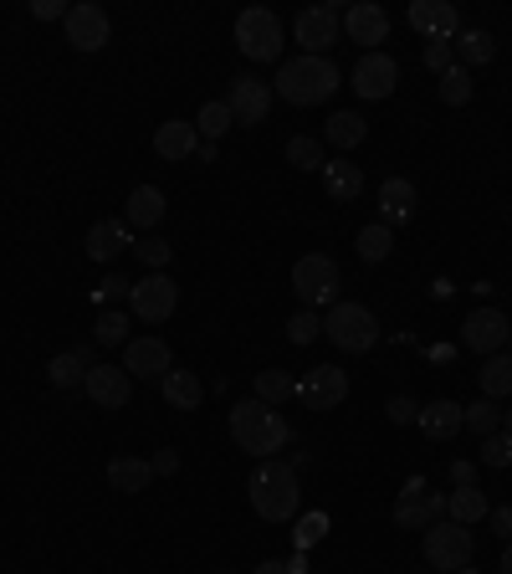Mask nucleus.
Instances as JSON below:
<instances>
[{
	"mask_svg": "<svg viewBox=\"0 0 512 574\" xmlns=\"http://www.w3.org/2000/svg\"><path fill=\"white\" fill-rule=\"evenodd\" d=\"M384 411H390V421H395V426H415V421H421V405H415L410 396H395Z\"/></svg>",
	"mask_w": 512,
	"mask_h": 574,
	"instance_id": "49530a36",
	"label": "nucleus"
},
{
	"mask_svg": "<svg viewBox=\"0 0 512 574\" xmlns=\"http://www.w3.org/2000/svg\"><path fill=\"white\" fill-rule=\"evenodd\" d=\"M282 564H287V574H307V560H303V549H297L293 560H282Z\"/></svg>",
	"mask_w": 512,
	"mask_h": 574,
	"instance_id": "603ef678",
	"label": "nucleus"
},
{
	"mask_svg": "<svg viewBox=\"0 0 512 574\" xmlns=\"http://www.w3.org/2000/svg\"><path fill=\"white\" fill-rule=\"evenodd\" d=\"M410 26L431 42H456L461 36V11L451 0H410Z\"/></svg>",
	"mask_w": 512,
	"mask_h": 574,
	"instance_id": "f3484780",
	"label": "nucleus"
},
{
	"mask_svg": "<svg viewBox=\"0 0 512 574\" xmlns=\"http://www.w3.org/2000/svg\"><path fill=\"white\" fill-rule=\"evenodd\" d=\"M451 477H456V487H471V477H477V467H471V462H451Z\"/></svg>",
	"mask_w": 512,
	"mask_h": 574,
	"instance_id": "3c124183",
	"label": "nucleus"
},
{
	"mask_svg": "<svg viewBox=\"0 0 512 574\" xmlns=\"http://www.w3.org/2000/svg\"><path fill=\"white\" fill-rule=\"evenodd\" d=\"M487 523H492V533H498V539H508V544H512V508H492V513H487Z\"/></svg>",
	"mask_w": 512,
	"mask_h": 574,
	"instance_id": "8fccbe9b",
	"label": "nucleus"
},
{
	"mask_svg": "<svg viewBox=\"0 0 512 574\" xmlns=\"http://www.w3.org/2000/svg\"><path fill=\"white\" fill-rule=\"evenodd\" d=\"M154 483V467L139 457H113L108 462V487L113 492H144V487Z\"/></svg>",
	"mask_w": 512,
	"mask_h": 574,
	"instance_id": "c756f323",
	"label": "nucleus"
},
{
	"mask_svg": "<svg viewBox=\"0 0 512 574\" xmlns=\"http://www.w3.org/2000/svg\"><path fill=\"white\" fill-rule=\"evenodd\" d=\"M415 426L431 436V442H451L456 431L467 426V405L461 400H431V405H421V421Z\"/></svg>",
	"mask_w": 512,
	"mask_h": 574,
	"instance_id": "412c9836",
	"label": "nucleus"
},
{
	"mask_svg": "<svg viewBox=\"0 0 512 574\" xmlns=\"http://www.w3.org/2000/svg\"><path fill=\"white\" fill-rule=\"evenodd\" d=\"M323 139H328V144L344 154V149H359V144H364V139H369V123H364L359 113H334L328 123H323Z\"/></svg>",
	"mask_w": 512,
	"mask_h": 574,
	"instance_id": "2f4dec72",
	"label": "nucleus"
},
{
	"mask_svg": "<svg viewBox=\"0 0 512 574\" xmlns=\"http://www.w3.org/2000/svg\"><path fill=\"white\" fill-rule=\"evenodd\" d=\"M160 390L175 411H200V400H205V385L195 380L190 369H170V375L160 380Z\"/></svg>",
	"mask_w": 512,
	"mask_h": 574,
	"instance_id": "bb28decb",
	"label": "nucleus"
},
{
	"mask_svg": "<svg viewBox=\"0 0 512 574\" xmlns=\"http://www.w3.org/2000/svg\"><path fill=\"white\" fill-rule=\"evenodd\" d=\"M160 221H164V191H160V185H133L129 226H133V231H154Z\"/></svg>",
	"mask_w": 512,
	"mask_h": 574,
	"instance_id": "393cba45",
	"label": "nucleus"
},
{
	"mask_svg": "<svg viewBox=\"0 0 512 574\" xmlns=\"http://www.w3.org/2000/svg\"><path fill=\"white\" fill-rule=\"evenodd\" d=\"M231 442L241 452H251L257 462H266L272 452L293 442V426L277 415V405H262V400H241L231 411Z\"/></svg>",
	"mask_w": 512,
	"mask_h": 574,
	"instance_id": "f03ea898",
	"label": "nucleus"
},
{
	"mask_svg": "<svg viewBox=\"0 0 512 574\" xmlns=\"http://www.w3.org/2000/svg\"><path fill=\"white\" fill-rule=\"evenodd\" d=\"M323 334V318L313 308H303V313H293V318H287V339L293 344H313Z\"/></svg>",
	"mask_w": 512,
	"mask_h": 574,
	"instance_id": "79ce46f5",
	"label": "nucleus"
},
{
	"mask_svg": "<svg viewBox=\"0 0 512 574\" xmlns=\"http://www.w3.org/2000/svg\"><path fill=\"white\" fill-rule=\"evenodd\" d=\"M498 574H512V544L502 549V570H498Z\"/></svg>",
	"mask_w": 512,
	"mask_h": 574,
	"instance_id": "6e6d98bb",
	"label": "nucleus"
},
{
	"mask_svg": "<svg viewBox=\"0 0 512 574\" xmlns=\"http://www.w3.org/2000/svg\"><path fill=\"white\" fill-rule=\"evenodd\" d=\"M323 191L334 195V201H359L364 195V170L349 164L344 154L338 160H323Z\"/></svg>",
	"mask_w": 512,
	"mask_h": 574,
	"instance_id": "4be33fe9",
	"label": "nucleus"
},
{
	"mask_svg": "<svg viewBox=\"0 0 512 574\" xmlns=\"http://www.w3.org/2000/svg\"><path fill=\"white\" fill-rule=\"evenodd\" d=\"M98 344L102 349H118V344H129V313H118V308H102L98 313Z\"/></svg>",
	"mask_w": 512,
	"mask_h": 574,
	"instance_id": "e433bc0d",
	"label": "nucleus"
},
{
	"mask_svg": "<svg viewBox=\"0 0 512 574\" xmlns=\"http://www.w3.org/2000/svg\"><path fill=\"white\" fill-rule=\"evenodd\" d=\"M149 467H154V477H175V472H179V452H175V446H164V452L149 457Z\"/></svg>",
	"mask_w": 512,
	"mask_h": 574,
	"instance_id": "de8ad7c7",
	"label": "nucleus"
},
{
	"mask_svg": "<svg viewBox=\"0 0 512 574\" xmlns=\"http://www.w3.org/2000/svg\"><path fill=\"white\" fill-rule=\"evenodd\" d=\"M129 293H133V282L123 278V272H108V278L98 282V303H123Z\"/></svg>",
	"mask_w": 512,
	"mask_h": 574,
	"instance_id": "37998d69",
	"label": "nucleus"
},
{
	"mask_svg": "<svg viewBox=\"0 0 512 574\" xmlns=\"http://www.w3.org/2000/svg\"><path fill=\"white\" fill-rule=\"evenodd\" d=\"M425 67H431V73H446V67H456V52H451V42H431L425 46Z\"/></svg>",
	"mask_w": 512,
	"mask_h": 574,
	"instance_id": "a18cd8bd",
	"label": "nucleus"
},
{
	"mask_svg": "<svg viewBox=\"0 0 512 574\" xmlns=\"http://www.w3.org/2000/svg\"><path fill=\"white\" fill-rule=\"evenodd\" d=\"M451 52H456V62H461V67H487V62L498 57V42H492V31L471 26V31H461V36L451 42Z\"/></svg>",
	"mask_w": 512,
	"mask_h": 574,
	"instance_id": "c85d7f7f",
	"label": "nucleus"
},
{
	"mask_svg": "<svg viewBox=\"0 0 512 574\" xmlns=\"http://www.w3.org/2000/svg\"><path fill=\"white\" fill-rule=\"evenodd\" d=\"M467 431H477V436H492V431H502V405L498 400H471L467 405Z\"/></svg>",
	"mask_w": 512,
	"mask_h": 574,
	"instance_id": "c9c22d12",
	"label": "nucleus"
},
{
	"mask_svg": "<svg viewBox=\"0 0 512 574\" xmlns=\"http://www.w3.org/2000/svg\"><path fill=\"white\" fill-rule=\"evenodd\" d=\"M323 339H334L344 354H369L380 344V318L364 303H334L323 318Z\"/></svg>",
	"mask_w": 512,
	"mask_h": 574,
	"instance_id": "20e7f679",
	"label": "nucleus"
},
{
	"mask_svg": "<svg viewBox=\"0 0 512 574\" xmlns=\"http://www.w3.org/2000/svg\"><path fill=\"white\" fill-rule=\"evenodd\" d=\"M272 83H262V77H231V93H226V108H231L236 123H247V129H257V123H266V113H272Z\"/></svg>",
	"mask_w": 512,
	"mask_h": 574,
	"instance_id": "ddd939ff",
	"label": "nucleus"
},
{
	"mask_svg": "<svg viewBox=\"0 0 512 574\" xmlns=\"http://www.w3.org/2000/svg\"><path fill=\"white\" fill-rule=\"evenodd\" d=\"M512 339V324L502 318V308H471L461 324V344L471 354H502V344Z\"/></svg>",
	"mask_w": 512,
	"mask_h": 574,
	"instance_id": "4468645a",
	"label": "nucleus"
},
{
	"mask_svg": "<svg viewBox=\"0 0 512 574\" xmlns=\"http://www.w3.org/2000/svg\"><path fill=\"white\" fill-rule=\"evenodd\" d=\"M349 88L359 93V98H369V104H380V98H390V93L400 88V62L390 57V52H364L359 67L349 73Z\"/></svg>",
	"mask_w": 512,
	"mask_h": 574,
	"instance_id": "9d476101",
	"label": "nucleus"
},
{
	"mask_svg": "<svg viewBox=\"0 0 512 574\" xmlns=\"http://www.w3.org/2000/svg\"><path fill=\"white\" fill-rule=\"evenodd\" d=\"M236 46L251 62H277L282 57V21L266 6H247L236 15Z\"/></svg>",
	"mask_w": 512,
	"mask_h": 574,
	"instance_id": "423d86ee",
	"label": "nucleus"
},
{
	"mask_svg": "<svg viewBox=\"0 0 512 574\" xmlns=\"http://www.w3.org/2000/svg\"><path fill=\"white\" fill-rule=\"evenodd\" d=\"M512 462V436L508 431H492V436H482V467H508Z\"/></svg>",
	"mask_w": 512,
	"mask_h": 574,
	"instance_id": "a19ab883",
	"label": "nucleus"
},
{
	"mask_svg": "<svg viewBox=\"0 0 512 574\" xmlns=\"http://www.w3.org/2000/svg\"><path fill=\"white\" fill-rule=\"evenodd\" d=\"M257 574H287V564H282V560H266V564H257Z\"/></svg>",
	"mask_w": 512,
	"mask_h": 574,
	"instance_id": "5fc2aeb1",
	"label": "nucleus"
},
{
	"mask_svg": "<svg viewBox=\"0 0 512 574\" xmlns=\"http://www.w3.org/2000/svg\"><path fill=\"white\" fill-rule=\"evenodd\" d=\"M471 554H477V539H471V529H461V523H451V518H440V523H431L425 529V564L431 570H467Z\"/></svg>",
	"mask_w": 512,
	"mask_h": 574,
	"instance_id": "0eeeda50",
	"label": "nucleus"
},
{
	"mask_svg": "<svg viewBox=\"0 0 512 574\" xmlns=\"http://www.w3.org/2000/svg\"><path fill=\"white\" fill-rule=\"evenodd\" d=\"M446 513H451V523L471 529V523H482L492 513V502H487L482 487H456V492H446Z\"/></svg>",
	"mask_w": 512,
	"mask_h": 574,
	"instance_id": "a878e982",
	"label": "nucleus"
},
{
	"mask_svg": "<svg viewBox=\"0 0 512 574\" xmlns=\"http://www.w3.org/2000/svg\"><path fill=\"white\" fill-rule=\"evenodd\" d=\"M287 164H297V170H323V144L307 139V133L287 139Z\"/></svg>",
	"mask_w": 512,
	"mask_h": 574,
	"instance_id": "ea45409f",
	"label": "nucleus"
},
{
	"mask_svg": "<svg viewBox=\"0 0 512 574\" xmlns=\"http://www.w3.org/2000/svg\"><path fill=\"white\" fill-rule=\"evenodd\" d=\"M338 288H344V272H338L334 257L307 251V257H297V262H293V293H297V303H307V308H334Z\"/></svg>",
	"mask_w": 512,
	"mask_h": 574,
	"instance_id": "39448f33",
	"label": "nucleus"
},
{
	"mask_svg": "<svg viewBox=\"0 0 512 574\" xmlns=\"http://www.w3.org/2000/svg\"><path fill=\"white\" fill-rule=\"evenodd\" d=\"M216 574H226V570H216Z\"/></svg>",
	"mask_w": 512,
	"mask_h": 574,
	"instance_id": "052dcab7",
	"label": "nucleus"
},
{
	"mask_svg": "<svg viewBox=\"0 0 512 574\" xmlns=\"http://www.w3.org/2000/svg\"><path fill=\"white\" fill-rule=\"evenodd\" d=\"M67 11L73 6H62V0H31V15L36 21H67Z\"/></svg>",
	"mask_w": 512,
	"mask_h": 574,
	"instance_id": "09e8293b",
	"label": "nucleus"
},
{
	"mask_svg": "<svg viewBox=\"0 0 512 574\" xmlns=\"http://www.w3.org/2000/svg\"><path fill=\"white\" fill-rule=\"evenodd\" d=\"M83 390L92 396V405L98 411H123L133 396V375L123 365H92L88 380H83Z\"/></svg>",
	"mask_w": 512,
	"mask_h": 574,
	"instance_id": "2eb2a0df",
	"label": "nucleus"
},
{
	"mask_svg": "<svg viewBox=\"0 0 512 574\" xmlns=\"http://www.w3.org/2000/svg\"><path fill=\"white\" fill-rule=\"evenodd\" d=\"M133 257H139L149 272H164V267H170V257H175V247H170V241H160V236H144V241H133Z\"/></svg>",
	"mask_w": 512,
	"mask_h": 574,
	"instance_id": "58836bf2",
	"label": "nucleus"
},
{
	"mask_svg": "<svg viewBox=\"0 0 512 574\" xmlns=\"http://www.w3.org/2000/svg\"><path fill=\"white\" fill-rule=\"evenodd\" d=\"M323 533H328V518H323V513H307L303 523H297L293 539H297V549H313V544L323 539Z\"/></svg>",
	"mask_w": 512,
	"mask_h": 574,
	"instance_id": "c03bdc74",
	"label": "nucleus"
},
{
	"mask_svg": "<svg viewBox=\"0 0 512 574\" xmlns=\"http://www.w3.org/2000/svg\"><path fill=\"white\" fill-rule=\"evenodd\" d=\"M236 129V118L231 108H226V98H210V104L195 113V133H200L205 144H220V133H231Z\"/></svg>",
	"mask_w": 512,
	"mask_h": 574,
	"instance_id": "72a5a7b5",
	"label": "nucleus"
},
{
	"mask_svg": "<svg viewBox=\"0 0 512 574\" xmlns=\"http://www.w3.org/2000/svg\"><path fill=\"white\" fill-rule=\"evenodd\" d=\"M123 369H129L133 380H164V375H170V344L164 339H154V334H149V339H129L123 344Z\"/></svg>",
	"mask_w": 512,
	"mask_h": 574,
	"instance_id": "a211bd4d",
	"label": "nucleus"
},
{
	"mask_svg": "<svg viewBox=\"0 0 512 574\" xmlns=\"http://www.w3.org/2000/svg\"><path fill=\"white\" fill-rule=\"evenodd\" d=\"M195 149H200V133H195V123H185V118H170V123L154 129V154H160V160H170V164L195 160Z\"/></svg>",
	"mask_w": 512,
	"mask_h": 574,
	"instance_id": "aec40b11",
	"label": "nucleus"
},
{
	"mask_svg": "<svg viewBox=\"0 0 512 574\" xmlns=\"http://www.w3.org/2000/svg\"><path fill=\"white\" fill-rule=\"evenodd\" d=\"M446 518V492H431V487L421 483V477H410L405 492H400L395 502V523L400 529H431V523H440Z\"/></svg>",
	"mask_w": 512,
	"mask_h": 574,
	"instance_id": "9b49d317",
	"label": "nucleus"
},
{
	"mask_svg": "<svg viewBox=\"0 0 512 574\" xmlns=\"http://www.w3.org/2000/svg\"><path fill=\"white\" fill-rule=\"evenodd\" d=\"M108 36H113V21H108V11H102V6L83 0V6H73V11H67V42H73L77 52H102V46H108Z\"/></svg>",
	"mask_w": 512,
	"mask_h": 574,
	"instance_id": "dca6fc26",
	"label": "nucleus"
},
{
	"mask_svg": "<svg viewBox=\"0 0 512 574\" xmlns=\"http://www.w3.org/2000/svg\"><path fill=\"white\" fill-rule=\"evenodd\" d=\"M297 400H303L307 411H338V405L349 400V375L338 365L307 369L303 380H297Z\"/></svg>",
	"mask_w": 512,
	"mask_h": 574,
	"instance_id": "f8f14e48",
	"label": "nucleus"
},
{
	"mask_svg": "<svg viewBox=\"0 0 512 574\" xmlns=\"http://www.w3.org/2000/svg\"><path fill=\"white\" fill-rule=\"evenodd\" d=\"M129 308L139 324H164V318H175L179 308V288L170 272H149V278L133 282V293H129Z\"/></svg>",
	"mask_w": 512,
	"mask_h": 574,
	"instance_id": "6e6552de",
	"label": "nucleus"
},
{
	"mask_svg": "<svg viewBox=\"0 0 512 574\" xmlns=\"http://www.w3.org/2000/svg\"><path fill=\"white\" fill-rule=\"evenodd\" d=\"M440 98H446V104H451V108L471 104V73H467V67H461V62L440 73Z\"/></svg>",
	"mask_w": 512,
	"mask_h": 574,
	"instance_id": "4c0bfd02",
	"label": "nucleus"
},
{
	"mask_svg": "<svg viewBox=\"0 0 512 574\" xmlns=\"http://www.w3.org/2000/svg\"><path fill=\"white\" fill-rule=\"evenodd\" d=\"M195 160H200V164H216V144H205V139H200V149H195Z\"/></svg>",
	"mask_w": 512,
	"mask_h": 574,
	"instance_id": "864d4df0",
	"label": "nucleus"
},
{
	"mask_svg": "<svg viewBox=\"0 0 512 574\" xmlns=\"http://www.w3.org/2000/svg\"><path fill=\"white\" fill-rule=\"evenodd\" d=\"M88 369H92L88 349H67V354H57V359L46 365V380L57 385V390H77V385L88 380Z\"/></svg>",
	"mask_w": 512,
	"mask_h": 574,
	"instance_id": "cd10ccee",
	"label": "nucleus"
},
{
	"mask_svg": "<svg viewBox=\"0 0 512 574\" xmlns=\"http://www.w3.org/2000/svg\"><path fill=\"white\" fill-rule=\"evenodd\" d=\"M344 31H349V42H359L364 52H380V42L390 36V15H384V6H374V0H359V6L344 11Z\"/></svg>",
	"mask_w": 512,
	"mask_h": 574,
	"instance_id": "6ab92c4d",
	"label": "nucleus"
},
{
	"mask_svg": "<svg viewBox=\"0 0 512 574\" xmlns=\"http://www.w3.org/2000/svg\"><path fill=\"white\" fill-rule=\"evenodd\" d=\"M508 354H512V339H508Z\"/></svg>",
	"mask_w": 512,
	"mask_h": 574,
	"instance_id": "bf43d9fd",
	"label": "nucleus"
},
{
	"mask_svg": "<svg viewBox=\"0 0 512 574\" xmlns=\"http://www.w3.org/2000/svg\"><path fill=\"white\" fill-rule=\"evenodd\" d=\"M390 251H395V231L384 221H369L364 231H359V257H364V262H384Z\"/></svg>",
	"mask_w": 512,
	"mask_h": 574,
	"instance_id": "f704fd0d",
	"label": "nucleus"
},
{
	"mask_svg": "<svg viewBox=\"0 0 512 574\" xmlns=\"http://www.w3.org/2000/svg\"><path fill=\"white\" fill-rule=\"evenodd\" d=\"M477 380H482V396L487 400H508L512 396V354L502 349V354H487V365H482V375H477Z\"/></svg>",
	"mask_w": 512,
	"mask_h": 574,
	"instance_id": "473e14b6",
	"label": "nucleus"
},
{
	"mask_svg": "<svg viewBox=\"0 0 512 574\" xmlns=\"http://www.w3.org/2000/svg\"><path fill=\"white\" fill-rule=\"evenodd\" d=\"M410 216H415V185H410V180H384L380 185V221L395 231Z\"/></svg>",
	"mask_w": 512,
	"mask_h": 574,
	"instance_id": "b1692460",
	"label": "nucleus"
},
{
	"mask_svg": "<svg viewBox=\"0 0 512 574\" xmlns=\"http://www.w3.org/2000/svg\"><path fill=\"white\" fill-rule=\"evenodd\" d=\"M456 574H482V570H471V564H467V570H456Z\"/></svg>",
	"mask_w": 512,
	"mask_h": 574,
	"instance_id": "13d9d810",
	"label": "nucleus"
},
{
	"mask_svg": "<svg viewBox=\"0 0 512 574\" xmlns=\"http://www.w3.org/2000/svg\"><path fill=\"white\" fill-rule=\"evenodd\" d=\"M129 247H133L129 221H92V231H88V257L92 262H113L118 251H129Z\"/></svg>",
	"mask_w": 512,
	"mask_h": 574,
	"instance_id": "5701e85b",
	"label": "nucleus"
},
{
	"mask_svg": "<svg viewBox=\"0 0 512 574\" xmlns=\"http://www.w3.org/2000/svg\"><path fill=\"white\" fill-rule=\"evenodd\" d=\"M502 431H508V436H512V405H508V411H502Z\"/></svg>",
	"mask_w": 512,
	"mask_h": 574,
	"instance_id": "4d7b16f0",
	"label": "nucleus"
},
{
	"mask_svg": "<svg viewBox=\"0 0 512 574\" xmlns=\"http://www.w3.org/2000/svg\"><path fill=\"white\" fill-rule=\"evenodd\" d=\"M338 21H344L338 6H307V11H297L293 36L303 46V57H323L328 46H338Z\"/></svg>",
	"mask_w": 512,
	"mask_h": 574,
	"instance_id": "1a4fd4ad",
	"label": "nucleus"
},
{
	"mask_svg": "<svg viewBox=\"0 0 512 574\" xmlns=\"http://www.w3.org/2000/svg\"><path fill=\"white\" fill-rule=\"evenodd\" d=\"M297 396V380L287 369H257V380H251V400H262V405H282V400Z\"/></svg>",
	"mask_w": 512,
	"mask_h": 574,
	"instance_id": "7c9ffc66",
	"label": "nucleus"
},
{
	"mask_svg": "<svg viewBox=\"0 0 512 574\" xmlns=\"http://www.w3.org/2000/svg\"><path fill=\"white\" fill-rule=\"evenodd\" d=\"M272 93L287 98V104H297V108L328 104V98L338 93V67L328 57H293V62H282L277 67Z\"/></svg>",
	"mask_w": 512,
	"mask_h": 574,
	"instance_id": "7ed1b4c3",
	"label": "nucleus"
},
{
	"mask_svg": "<svg viewBox=\"0 0 512 574\" xmlns=\"http://www.w3.org/2000/svg\"><path fill=\"white\" fill-rule=\"evenodd\" d=\"M247 492H251V508H257L262 523H287V518H297V502H303V492H297V467H287V462H277V457L257 462Z\"/></svg>",
	"mask_w": 512,
	"mask_h": 574,
	"instance_id": "f257e3e1",
	"label": "nucleus"
}]
</instances>
